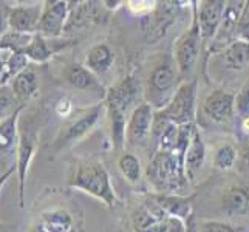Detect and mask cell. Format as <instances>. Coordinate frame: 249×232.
Wrapping results in <instances>:
<instances>
[{"instance_id": "6da1fadb", "label": "cell", "mask_w": 249, "mask_h": 232, "mask_svg": "<svg viewBox=\"0 0 249 232\" xmlns=\"http://www.w3.org/2000/svg\"><path fill=\"white\" fill-rule=\"evenodd\" d=\"M142 85L135 76H127L107 93V110L111 124V138L116 149L125 143V127L135 108L141 104Z\"/></svg>"}, {"instance_id": "7a4b0ae2", "label": "cell", "mask_w": 249, "mask_h": 232, "mask_svg": "<svg viewBox=\"0 0 249 232\" xmlns=\"http://www.w3.org/2000/svg\"><path fill=\"white\" fill-rule=\"evenodd\" d=\"M147 178L160 192L184 194L189 184L184 157L175 152L157 150L147 166Z\"/></svg>"}, {"instance_id": "3957f363", "label": "cell", "mask_w": 249, "mask_h": 232, "mask_svg": "<svg viewBox=\"0 0 249 232\" xmlns=\"http://www.w3.org/2000/svg\"><path fill=\"white\" fill-rule=\"evenodd\" d=\"M179 70L177 67L175 59L170 56H162L160 61L153 64L152 70L147 76V85H145V102H149L157 111L162 110L172 99V96L178 90L177 82L179 79Z\"/></svg>"}, {"instance_id": "277c9868", "label": "cell", "mask_w": 249, "mask_h": 232, "mask_svg": "<svg viewBox=\"0 0 249 232\" xmlns=\"http://www.w3.org/2000/svg\"><path fill=\"white\" fill-rule=\"evenodd\" d=\"M71 186H76L82 191L89 192L90 195L96 196L108 206H115L116 198L113 187L110 183V177L104 166L98 161H87L82 162L74 170V175L71 177Z\"/></svg>"}, {"instance_id": "5b68a950", "label": "cell", "mask_w": 249, "mask_h": 232, "mask_svg": "<svg viewBox=\"0 0 249 232\" xmlns=\"http://www.w3.org/2000/svg\"><path fill=\"white\" fill-rule=\"evenodd\" d=\"M195 98L196 81L183 82L169 101V104L162 110L155 111V116L175 125L192 124L195 118Z\"/></svg>"}, {"instance_id": "8992f818", "label": "cell", "mask_w": 249, "mask_h": 232, "mask_svg": "<svg viewBox=\"0 0 249 232\" xmlns=\"http://www.w3.org/2000/svg\"><path fill=\"white\" fill-rule=\"evenodd\" d=\"M201 42H203V37H201V31L198 27V20H196V13H195L192 19V27L175 42V47H174V54H175L174 59L181 74H187L192 71L196 59L200 56Z\"/></svg>"}, {"instance_id": "52a82bcc", "label": "cell", "mask_w": 249, "mask_h": 232, "mask_svg": "<svg viewBox=\"0 0 249 232\" xmlns=\"http://www.w3.org/2000/svg\"><path fill=\"white\" fill-rule=\"evenodd\" d=\"M155 111L149 102L142 101L135 108L125 127V143L128 147H144L152 140V128Z\"/></svg>"}, {"instance_id": "ba28073f", "label": "cell", "mask_w": 249, "mask_h": 232, "mask_svg": "<svg viewBox=\"0 0 249 232\" xmlns=\"http://www.w3.org/2000/svg\"><path fill=\"white\" fill-rule=\"evenodd\" d=\"M203 113L217 124H228L235 116V94L225 90L211 91L203 101Z\"/></svg>"}, {"instance_id": "9c48e42d", "label": "cell", "mask_w": 249, "mask_h": 232, "mask_svg": "<svg viewBox=\"0 0 249 232\" xmlns=\"http://www.w3.org/2000/svg\"><path fill=\"white\" fill-rule=\"evenodd\" d=\"M225 10L226 2H223V0H204V2H200L196 20H198L203 40H211L217 36Z\"/></svg>"}, {"instance_id": "30bf717a", "label": "cell", "mask_w": 249, "mask_h": 232, "mask_svg": "<svg viewBox=\"0 0 249 232\" xmlns=\"http://www.w3.org/2000/svg\"><path fill=\"white\" fill-rule=\"evenodd\" d=\"M221 211L228 217L248 215L249 214V184H231L223 191Z\"/></svg>"}, {"instance_id": "8fae6325", "label": "cell", "mask_w": 249, "mask_h": 232, "mask_svg": "<svg viewBox=\"0 0 249 232\" xmlns=\"http://www.w3.org/2000/svg\"><path fill=\"white\" fill-rule=\"evenodd\" d=\"M206 160V147L200 132H194L184 155V170L189 183H195Z\"/></svg>"}, {"instance_id": "7c38bea8", "label": "cell", "mask_w": 249, "mask_h": 232, "mask_svg": "<svg viewBox=\"0 0 249 232\" xmlns=\"http://www.w3.org/2000/svg\"><path fill=\"white\" fill-rule=\"evenodd\" d=\"M99 115H101V107L96 106L94 108H91L89 113H85L79 119H76V121L70 123L64 128V132L61 133L59 140L56 141L57 145H67V144H70V143H73L76 140L82 138V136L87 133L94 124H96Z\"/></svg>"}, {"instance_id": "4fadbf2b", "label": "cell", "mask_w": 249, "mask_h": 232, "mask_svg": "<svg viewBox=\"0 0 249 232\" xmlns=\"http://www.w3.org/2000/svg\"><path fill=\"white\" fill-rule=\"evenodd\" d=\"M67 17V2H54L47 8L39 22V30L50 37L61 36Z\"/></svg>"}, {"instance_id": "5bb4252c", "label": "cell", "mask_w": 249, "mask_h": 232, "mask_svg": "<svg viewBox=\"0 0 249 232\" xmlns=\"http://www.w3.org/2000/svg\"><path fill=\"white\" fill-rule=\"evenodd\" d=\"M115 62V53L107 44H98L87 53L85 67L94 74H106Z\"/></svg>"}, {"instance_id": "9a60e30c", "label": "cell", "mask_w": 249, "mask_h": 232, "mask_svg": "<svg viewBox=\"0 0 249 232\" xmlns=\"http://www.w3.org/2000/svg\"><path fill=\"white\" fill-rule=\"evenodd\" d=\"M39 14L40 6H28V8H14L10 13V25L16 33L27 34L39 27Z\"/></svg>"}, {"instance_id": "2e32d148", "label": "cell", "mask_w": 249, "mask_h": 232, "mask_svg": "<svg viewBox=\"0 0 249 232\" xmlns=\"http://www.w3.org/2000/svg\"><path fill=\"white\" fill-rule=\"evenodd\" d=\"M67 82L71 85L74 89H79V90H98L102 87L99 85L96 76L94 73H91L87 67H82L79 64H73V65H68L67 70L64 73Z\"/></svg>"}, {"instance_id": "e0dca14e", "label": "cell", "mask_w": 249, "mask_h": 232, "mask_svg": "<svg viewBox=\"0 0 249 232\" xmlns=\"http://www.w3.org/2000/svg\"><path fill=\"white\" fill-rule=\"evenodd\" d=\"M245 8V2H226V10L223 14V20L220 25V30L217 33V42L228 40L232 34H237V27L242 11Z\"/></svg>"}, {"instance_id": "ac0fdd59", "label": "cell", "mask_w": 249, "mask_h": 232, "mask_svg": "<svg viewBox=\"0 0 249 232\" xmlns=\"http://www.w3.org/2000/svg\"><path fill=\"white\" fill-rule=\"evenodd\" d=\"M223 62L232 70H243L249 64V42L234 40L223 50Z\"/></svg>"}, {"instance_id": "d6986e66", "label": "cell", "mask_w": 249, "mask_h": 232, "mask_svg": "<svg viewBox=\"0 0 249 232\" xmlns=\"http://www.w3.org/2000/svg\"><path fill=\"white\" fill-rule=\"evenodd\" d=\"M36 90H37V79L31 68H25L23 71H20L16 76V79L13 82V91L16 93V96H19L22 99H28L36 93Z\"/></svg>"}, {"instance_id": "ffe728a7", "label": "cell", "mask_w": 249, "mask_h": 232, "mask_svg": "<svg viewBox=\"0 0 249 232\" xmlns=\"http://www.w3.org/2000/svg\"><path fill=\"white\" fill-rule=\"evenodd\" d=\"M118 167L121 170V174L130 184L140 183L141 178V162L135 153L125 152L121 155V158L118 161Z\"/></svg>"}, {"instance_id": "44dd1931", "label": "cell", "mask_w": 249, "mask_h": 232, "mask_svg": "<svg viewBox=\"0 0 249 232\" xmlns=\"http://www.w3.org/2000/svg\"><path fill=\"white\" fill-rule=\"evenodd\" d=\"M238 162V149L232 144H221L213 155V166L220 170H229Z\"/></svg>"}, {"instance_id": "7402d4cb", "label": "cell", "mask_w": 249, "mask_h": 232, "mask_svg": "<svg viewBox=\"0 0 249 232\" xmlns=\"http://www.w3.org/2000/svg\"><path fill=\"white\" fill-rule=\"evenodd\" d=\"M45 232H68L71 229V218L64 211H51L44 214Z\"/></svg>"}, {"instance_id": "603a6c76", "label": "cell", "mask_w": 249, "mask_h": 232, "mask_svg": "<svg viewBox=\"0 0 249 232\" xmlns=\"http://www.w3.org/2000/svg\"><path fill=\"white\" fill-rule=\"evenodd\" d=\"M33 153V141L27 138V135L22 136L20 147H19V169H20V203L23 206V184H25V174H27V166L30 162Z\"/></svg>"}, {"instance_id": "cb8c5ba5", "label": "cell", "mask_w": 249, "mask_h": 232, "mask_svg": "<svg viewBox=\"0 0 249 232\" xmlns=\"http://www.w3.org/2000/svg\"><path fill=\"white\" fill-rule=\"evenodd\" d=\"M20 113V108L16 111L13 116H10V119H6L5 123L0 124V150H5L11 145L13 140H14V127H16V119Z\"/></svg>"}, {"instance_id": "d4e9b609", "label": "cell", "mask_w": 249, "mask_h": 232, "mask_svg": "<svg viewBox=\"0 0 249 232\" xmlns=\"http://www.w3.org/2000/svg\"><path fill=\"white\" fill-rule=\"evenodd\" d=\"M25 53H27V56H30L31 59H34V61L37 62H44L45 59H48L51 56V50L48 48V45L45 44V40L42 39L40 36L33 39L31 44L27 47V50H25Z\"/></svg>"}, {"instance_id": "484cf974", "label": "cell", "mask_w": 249, "mask_h": 232, "mask_svg": "<svg viewBox=\"0 0 249 232\" xmlns=\"http://www.w3.org/2000/svg\"><path fill=\"white\" fill-rule=\"evenodd\" d=\"M140 232H184V225L181 220L175 217H166L164 220L158 221L157 225L149 226L147 229Z\"/></svg>"}, {"instance_id": "4316f807", "label": "cell", "mask_w": 249, "mask_h": 232, "mask_svg": "<svg viewBox=\"0 0 249 232\" xmlns=\"http://www.w3.org/2000/svg\"><path fill=\"white\" fill-rule=\"evenodd\" d=\"M235 115H238L240 119L249 118V81L235 94Z\"/></svg>"}, {"instance_id": "83f0119b", "label": "cell", "mask_w": 249, "mask_h": 232, "mask_svg": "<svg viewBox=\"0 0 249 232\" xmlns=\"http://www.w3.org/2000/svg\"><path fill=\"white\" fill-rule=\"evenodd\" d=\"M237 36L238 40L249 42V2H245V8L242 11V16H240L237 27Z\"/></svg>"}, {"instance_id": "f1b7e54d", "label": "cell", "mask_w": 249, "mask_h": 232, "mask_svg": "<svg viewBox=\"0 0 249 232\" xmlns=\"http://www.w3.org/2000/svg\"><path fill=\"white\" fill-rule=\"evenodd\" d=\"M14 104V96L8 87L0 89V118L5 116Z\"/></svg>"}, {"instance_id": "f546056e", "label": "cell", "mask_w": 249, "mask_h": 232, "mask_svg": "<svg viewBox=\"0 0 249 232\" xmlns=\"http://www.w3.org/2000/svg\"><path fill=\"white\" fill-rule=\"evenodd\" d=\"M200 232H237V228L229 226V225H226V223L206 221L200 226Z\"/></svg>"}, {"instance_id": "4dcf8cb0", "label": "cell", "mask_w": 249, "mask_h": 232, "mask_svg": "<svg viewBox=\"0 0 249 232\" xmlns=\"http://www.w3.org/2000/svg\"><path fill=\"white\" fill-rule=\"evenodd\" d=\"M238 162L243 169L249 170V136L242 143L238 149Z\"/></svg>"}, {"instance_id": "1f68e13d", "label": "cell", "mask_w": 249, "mask_h": 232, "mask_svg": "<svg viewBox=\"0 0 249 232\" xmlns=\"http://www.w3.org/2000/svg\"><path fill=\"white\" fill-rule=\"evenodd\" d=\"M70 110H71V104H70V101H68V99H62L57 104V113L61 116H67L68 113H70Z\"/></svg>"}, {"instance_id": "d6a6232c", "label": "cell", "mask_w": 249, "mask_h": 232, "mask_svg": "<svg viewBox=\"0 0 249 232\" xmlns=\"http://www.w3.org/2000/svg\"><path fill=\"white\" fill-rule=\"evenodd\" d=\"M6 19H10V17L6 16V8H3V5H0V36L5 33Z\"/></svg>"}, {"instance_id": "836d02e7", "label": "cell", "mask_w": 249, "mask_h": 232, "mask_svg": "<svg viewBox=\"0 0 249 232\" xmlns=\"http://www.w3.org/2000/svg\"><path fill=\"white\" fill-rule=\"evenodd\" d=\"M8 175H10V172H6V174L3 175V178H0V184H3V181H5V178H6Z\"/></svg>"}, {"instance_id": "e575fe53", "label": "cell", "mask_w": 249, "mask_h": 232, "mask_svg": "<svg viewBox=\"0 0 249 232\" xmlns=\"http://www.w3.org/2000/svg\"><path fill=\"white\" fill-rule=\"evenodd\" d=\"M2 71H3V64L0 62V76H2Z\"/></svg>"}]
</instances>
